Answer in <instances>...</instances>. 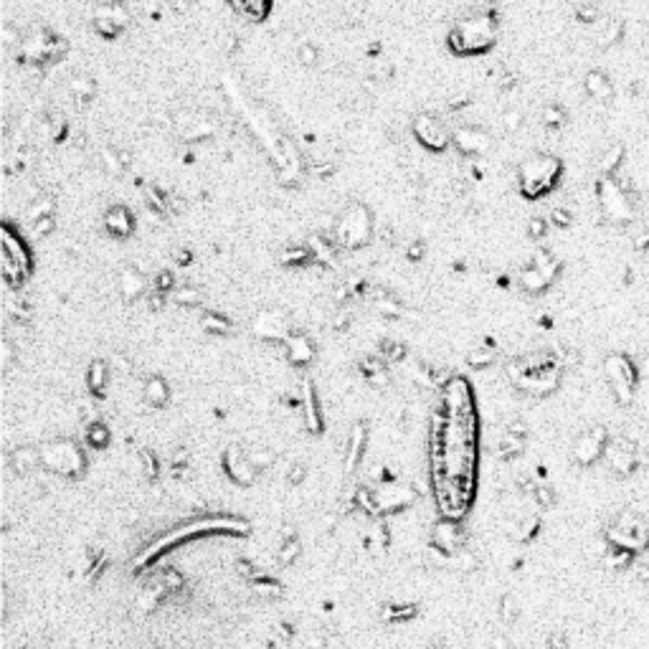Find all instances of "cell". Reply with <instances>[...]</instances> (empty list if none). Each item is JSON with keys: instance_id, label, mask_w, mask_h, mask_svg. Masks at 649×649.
Here are the masks:
<instances>
[{"instance_id": "34", "label": "cell", "mask_w": 649, "mask_h": 649, "mask_svg": "<svg viewBox=\"0 0 649 649\" xmlns=\"http://www.w3.org/2000/svg\"><path fill=\"white\" fill-rule=\"evenodd\" d=\"M54 229H56V221H54V216H43V218H38V221H33V224H31V231H33L36 238L49 236V234H54Z\"/></svg>"}, {"instance_id": "11", "label": "cell", "mask_w": 649, "mask_h": 649, "mask_svg": "<svg viewBox=\"0 0 649 649\" xmlns=\"http://www.w3.org/2000/svg\"><path fill=\"white\" fill-rule=\"evenodd\" d=\"M41 464L56 469V472H63V475H77L79 469H82V464H84V459H82L77 447H71V444H54V447L41 452Z\"/></svg>"}, {"instance_id": "30", "label": "cell", "mask_w": 649, "mask_h": 649, "mask_svg": "<svg viewBox=\"0 0 649 649\" xmlns=\"http://www.w3.org/2000/svg\"><path fill=\"white\" fill-rule=\"evenodd\" d=\"M565 119H568V114H565V109L560 105H548L543 109V125L551 127V130H558V127H563Z\"/></svg>"}, {"instance_id": "9", "label": "cell", "mask_w": 649, "mask_h": 649, "mask_svg": "<svg viewBox=\"0 0 649 649\" xmlns=\"http://www.w3.org/2000/svg\"><path fill=\"white\" fill-rule=\"evenodd\" d=\"M452 145L457 147V153L464 155V158H475V155H484L492 145V137L489 132H484L482 127L477 125H464L454 130Z\"/></svg>"}, {"instance_id": "33", "label": "cell", "mask_w": 649, "mask_h": 649, "mask_svg": "<svg viewBox=\"0 0 649 649\" xmlns=\"http://www.w3.org/2000/svg\"><path fill=\"white\" fill-rule=\"evenodd\" d=\"M203 330H208V333H216V335H226L231 330L229 322L221 317V314H213V312H206L203 314Z\"/></svg>"}, {"instance_id": "29", "label": "cell", "mask_w": 649, "mask_h": 649, "mask_svg": "<svg viewBox=\"0 0 649 649\" xmlns=\"http://www.w3.org/2000/svg\"><path fill=\"white\" fill-rule=\"evenodd\" d=\"M282 261L284 264H305V261H314L312 257V249H310V244L305 246H289V249H284V254H282Z\"/></svg>"}, {"instance_id": "31", "label": "cell", "mask_w": 649, "mask_h": 649, "mask_svg": "<svg viewBox=\"0 0 649 649\" xmlns=\"http://www.w3.org/2000/svg\"><path fill=\"white\" fill-rule=\"evenodd\" d=\"M297 61H300L302 66L312 69V66H317V63H320V49H317L314 43H310V41L300 43V49H297Z\"/></svg>"}, {"instance_id": "23", "label": "cell", "mask_w": 649, "mask_h": 649, "mask_svg": "<svg viewBox=\"0 0 649 649\" xmlns=\"http://www.w3.org/2000/svg\"><path fill=\"white\" fill-rule=\"evenodd\" d=\"M71 94H74L77 102L86 105V102H91V99L97 97V82L91 77H86V74H77V77L71 79Z\"/></svg>"}, {"instance_id": "37", "label": "cell", "mask_w": 649, "mask_h": 649, "mask_svg": "<svg viewBox=\"0 0 649 649\" xmlns=\"http://www.w3.org/2000/svg\"><path fill=\"white\" fill-rule=\"evenodd\" d=\"M576 15H579V21H583V23H596L599 21V8L593 6V3H583V6H579Z\"/></svg>"}, {"instance_id": "43", "label": "cell", "mask_w": 649, "mask_h": 649, "mask_svg": "<svg viewBox=\"0 0 649 649\" xmlns=\"http://www.w3.org/2000/svg\"><path fill=\"white\" fill-rule=\"evenodd\" d=\"M535 497H537V503L543 505V507H551V505L556 503V495H553V489H551V487H545V484L535 487Z\"/></svg>"}, {"instance_id": "26", "label": "cell", "mask_w": 649, "mask_h": 649, "mask_svg": "<svg viewBox=\"0 0 649 649\" xmlns=\"http://www.w3.org/2000/svg\"><path fill=\"white\" fill-rule=\"evenodd\" d=\"M145 401L150 406H162L168 401V385L162 378H150L145 385Z\"/></svg>"}, {"instance_id": "35", "label": "cell", "mask_w": 649, "mask_h": 649, "mask_svg": "<svg viewBox=\"0 0 649 649\" xmlns=\"http://www.w3.org/2000/svg\"><path fill=\"white\" fill-rule=\"evenodd\" d=\"M105 378H107V365L105 363H91L89 368V385L94 388V391H99L102 385H105Z\"/></svg>"}, {"instance_id": "18", "label": "cell", "mask_w": 649, "mask_h": 649, "mask_svg": "<svg viewBox=\"0 0 649 649\" xmlns=\"http://www.w3.org/2000/svg\"><path fill=\"white\" fill-rule=\"evenodd\" d=\"M229 3L234 10H238L252 21H264L272 10V0H229Z\"/></svg>"}, {"instance_id": "45", "label": "cell", "mask_w": 649, "mask_h": 649, "mask_svg": "<svg viewBox=\"0 0 649 649\" xmlns=\"http://www.w3.org/2000/svg\"><path fill=\"white\" fill-rule=\"evenodd\" d=\"M175 300L183 302V305H196V302H198V292H196V289L183 287V289H178V292H175Z\"/></svg>"}, {"instance_id": "8", "label": "cell", "mask_w": 649, "mask_h": 649, "mask_svg": "<svg viewBox=\"0 0 649 649\" xmlns=\"http://www.w3.org/2000/svg\"><path fill=\"white\" fill-rule=\"evenodd\" d=\"M411 132L421 147H426L429 153H444L452 145L454 132L449 130L439 117L434 114H419L411 122Z\"/></svg>"}, {"instance_id": "14", "label": "cell", "mask_w": 649, "mask_h": 649, "mask_svg": "<svg viewBox=\"0 0 649 649\" xmlns=\"http://www.w3.org/2000/svg\"><path fill=\"white\" fill-rule=\"evenodd\" d=\"M583 89H586L588 97L596 99V102H609V99L614 97V84H611V79L599 69L588 71L586 79H583Z\"/></svg>"}, {"instance_id": "5", "label": "cell", "mask_w": 649, "mask_h": 649, "mask_svg": "<svg viewBox=\"0 0 649 649\" xmlns=\"http://www.w3.org/2000/svg\"><path fill=\"white\" fill-rule=\"evenodd\" d=\"M606 378L609 385L614 391L616 401L621 406H629L634 401L636 383H639V368L634 365V360L624 353H614V356L606 358Z\"/></svg>"}, {"instance_id": "25", "label": "cell", "mask_w": 649, "mask_h": 649, "mask_svg": "<svg viewBox=\"0 0 649 649\" xmlns=\"http://www.w3.org/2000/svg\"><path fill=\"white\" fill-rule=\"evenodd\" d=\"M604 563H606L609 568H632V565H634V551L621 548V545H609Z\"/></svg>"}, {"instance_id": "28", "label": "cell", "mask_w": 649, "mask_h": 649, "mask_svg": "<svg viewBox=\"0 0 649 649\" xmlns=\"http://www.w3.org/2000/svg\"><path fill=\"white\" fill-rule=\"evenodd\" d=\"M145 201H147V206H150L153 211H158L160 216H162V213H170V203H168L170 196H165V193H162L158 185H147V188H145Z\"/></svg>"}, {"instance_id": "44", "label": "cell", "mask_w": 649, "mask_h": 649, "mask_svg": "<svg viewBox=\"0 0 649 649\" xmlns=\"http://www.w3.org/2000/svg\"><path fill=\"white\" fill-rule=\"evenodd\" d=\"M632 573H634L636 583L649 586V565L647 563H634V565H632Z\"/></svg>"}, {"instance_id": "42", "label": "cell", "mask_w": 649, "mask_h": 649, "mask_svg": "<svg viewBox=\"0 0 649 649\" xmlns=\"http://www.w3.org/2000/svg\"><path fill=\"white\" fill-rule=\"evenodd\" d=\"M424 257H426V244H421V241H411V244L406 246V259H409V261L416 264V261H421Z\"/></svg>"}, {"instance_id": "10", "label": "cell", "mask_w": 649, "mask_h": 649, "mask_svg": "<svg viewBox=\"0 0 649 649\" xmlns=\"http://www.w3.org/2000/svg\"><path fill=\"white\" fill-rule=\"evenodd\" d=\"M606 452V429L604 426H593L591 432L581 434L576 447H573V459L583 464V467H591L593 461H599Z\"/></svg>"}, {"instance_id": "48", "label": "cell", "mask_w": 649, "mask_h": 649, "mask_svg": "<svg viewBox=\"0 0 649 649\" xmlns=\"http://www.w3.org/2000/svg\"><path fill=\"white\" fill-rule=\"evenodd\" d=\"M297 553H300V545H297V543H289V545H287V553L282 551V560H284V563H292Z\"/></svg>"}, {"instance_id": "6", "label": "cell", "mask_w": 649, "mask_h": 649, "mask_svg": "<svg viewBox=\"0 0 649 649\" xmlns=\"http://www.w3.org/2000/svg\"><path fill=\"white\" fill-rule=\"evenodd\" d=\"M596 193H599L601 211H604V216H606L611 224H629V221H632L634 206L629 201V190L624 188L621 183H616V175L614 178H604V175H601V183H599V188H596Z\"/></svg>"}, {"instance_id": "20", "label": "cell", "mask_w": 649, "mask_h": 649, "mask_svg": "<svg viewBox=\"0 0 649 649\" xmlns=\"http://www.w3.org/2000/svg\"><path fill=\"white\" fill-rule=\"evenodd\" d=\"M94 18H107V21L117 23L119 29L125 31L127 23H130V10H127L119 0H109V3H102V6L97 8V13H94Z\"/></svg>"}, {"instance_id": "16", "label": "cell", "mask_w": 649, "mask_h": 649, "mask_svg": "<svg viewBox=\"0 0 649 649\" xmlns=\"http://www.w3.org/2000/svg\"><path fill=\"white\" fill-rule=\"evenodd\" d=\"M119 289H122V297H125V300H137V297L145 292V277H142L140 269L125 266V269L119 272Z\"/></svg>"}, {"instance_id": "38", "label": "cell", "mask_w": 649, "mask_h": 649, "mask_svg": "<svg viewBox=\"0 0 649 649\" xmlns=\"http://www.w3.org/2000/svg\"><path fill=\"white\" fill-rule=\"evenodd\" d=\"M548 234V221L545 218H530L528 221V236L530 238H543Z\"/></svg>"}, {"instance_id": "15", "label": "cell", "mask_w": 649, "mask_h": 649, "mask_svg": "<svg viewBox=\"0 0 649 649\" xmlns=\"http://www.w3.org/2000/svg\"><path fill=\"white\" fill-rule=\"evenodd\" d=\"M257 333L261 337H266V340H287V335H289V330H287V325H284V320H282L280 314H274V312H264V314H259V320H257Z\"/></svg>"}, {"instance_id": "39", "label": "cell", "mask_w": 649, "mask_h": 649, "mask_svg": "<svg viewBox=\"0 0 649 649\" xmlns=\"http://www.w3.org/2000/svg\"><path fill=\"white\" fill-rule=\"evenodd\" d=\"M503 125H505V130H507V132H515V130H520V125H523V112H520V109H510V112H505Z\"/></svg>"}, {"instance_id": "21", "label": "cell", "mask_w": 649, "mask_h": 649, "mask_svg": "<svg viewBox=\"0 0 649 649\" xmlns=\"http://www.w3.org/2000/svg\"><path fill=\"white\" fill-rule=\"evenodd\" d=\"M621 33H624V23L616 21V18H609V21L599 23V33H596V43L601 49H609L614 43L621 41Z\"/></svg>"}, {"instance_id": "19", "label": "cell", "mask_w": 649, "mask_h": 649, "mask_svg": "<svg viewBox=\"0 0 649 649\" xmlns=\"http://www.w3.org/2000/svg\"><path fill=\"white\" fill-rule=\"evenodd\" d=\"M517 284L523 287L528 294H540V292H545V289H548V284H551V282L545 280V277L537 272L535 266L528 264V266H523V269H520V274H517Z\"/></svg>"}, {"instance_id": "3", "label": "cell", "mask_w": 649, "mask_h": 649, "mask_svg": "<svg viewBox=\"0 0 649 649\" xmlns=\"http://www.w3.org/2000/svg\"><path fill=\"white\" fill-rule=\"evenodd\" d=\"M330 234L340 249H360L373 236V213L365 203H348L333 218Z\"/></svg>"}, {"instance_id": "22", "label": "cell", "mask_w": 649, "mask_h": 649, "mask_svg": "<svg viewBox=\"0 0 649 649\" xmlns=\"http://www.w3.org/2000/svg\"><path fill=\"white\" fill-rule=\"evenodd\" d=\"M533 266H535L537 272L543 274L545 280L548 282H553L556 277H558V272H560V264H558V259L553 257L548 249H537L535 254H533V261H530Z\"/></svg>"}, {"instance_id": "41", "label": "cell", "mask_w": 649, "mask_h": 649, "mask_svg": "<svg viewBox=\"0 0 649 649\" xmlns=\"http://www.w3.org/2000/svg\"><path fill=\"white\" fill-rule=\"evenodd\" d=\"M553 226H560V229H565V226L571 224L573 221V216H571V211L568 208H553L551 211V218H548Z\"/></svg>"}, {"instance_id": "46", "label": "cell", "mask_w": 649, "mask_h": 649, "mask_svg": "<svg viewBox=\"0 0 649 649\" xmlns=\"http://www.w3.org/2000/svg\"><path fill=\"white\" fill-rule=\"evenodd\" d=\"M170 287H173V274L170 272L158 274V280H155V292H168Z\"/></svg>"}, {"instance_id": "1", "label": "cell", "mask_w": 649, "mask_h": 649, "mask_svg": "<svg viewBox=\"0 0 649 649\" xmlns=\"http://www.w3.org/2000/svg\"><path fill=\"white\" fill-rule=\"evenodd\" d=\"M497 18L487 10L482 13H472L467 18L457 21L447 36V46L457 56H480L484 51H489L497 41Z\"/></svg>"}, {"instance_id": "7", "label": "cell", "mask_w": 649, "mask_h": 649, "mask_svg": "<svg viewBox=\"0 0 649 649\" xmlns=\"http://www.w3.org/2000/svg\"><path fill=\"white\" fill-rule=\"evenodd\" d=\"M609 545H621L629 551H647L649 548V523L634 512H621L616 525L606 533Z\"/></svg>"}, {"instance_id": "40", "label": "cell", "mask_w": 649, "mask_h": 649, "mask_svg": "<svg viewBox=\"0 0 649 649\" xmlns=\"http://www.w3.org/2000/svg\"><path fill=\"white\" fill-rule=\"evenodd\" d=\"M385 363H396L398 358H404V348L396 345V342H383V350H381Z\"/></svg>"}, {"instance_id": "32", "label": "cell", "mask_w": 649, "mask_h": 649, "mask_svg": "<svg viewBox=\"0 0 649 649\" xmlns=\"http://www.w3.org/2000/svg\"><path fill=\"white\" fill-rule=\"evenodd\" d=\"M492 360H495V350L489 348V345H480V348H475L467 356V363L472 365V368H484V365H489Z\"/></svg>"}, {"instance_id": "4", "label": "cell", "mask_w": 649, "mask_h": 649, "mask_svg": "<svg viewBox=\"0 0 649 649\" xmlns=\"http://www.w3.org/2000/svg\"><path fill=\"white\" fill-rule=\"evenodd\" d=\"M0 252H3V277H6V282L10 287H21L31 272V257L26 244L21 241V234L10 226V221H6L3 231H0Z\"/></svg>"}, {"instance_id": "17", "label": "cell", "mask_w": 649, "mask_h": 649, "mask_svg": "<svg viewBox=\"0 0 649 649\" xmlns=\"http://www.w3.org/2000/svg\"><path fill=\"white\" fill-rule=\"evenodd\" d=\"M434 545L439 551H457L461 545V533L454 523H439L434 530Z\"/></svg>"}, {"instance_id": "47", "label": "cell", "mask_w": 649, "mask_h": 649, "mask_svg": "<svg viewBox=\"0 0 649 649\" xmlns=\"http://www.w3.org/2000/svg\"><path fill=\"white\" fill-rule=\"evenodd\" d=\"M503 616H505V621H512L517 616V606L512 596H505L503 599Z\"/></svg>"}, {"instance_id": "12", "label": "cell", "mask_w": 649, "mask_h": 649, "mask_svg": "<svg viewBox=\"0 0 649 649\" xmlns=\"http://www.w3.org/2000/svg\"><path fill=\"white\" fill-rule=\"evenodd\" d=\"M105 229L109 236L114 238H127L132 236L135 231V216L130 213V208L127 206H122V203H114V206H109L105 213Z\"/></svg>"}, {"instance_id": "36", "label": "cell", "mask_w": 649, "mask_h": 649, "mask_svg": "<svg viewBox=\"0 0 649 649\" xmlns=\"http://www.w3.org/2000/svg\"><path fill=\"white\" fill-rule=\"evenodd\" d=\"M391 77H393V63L388 61V59H378L376 69H373V79L385 82V79H391Z\"/></svg>"}, {"instance_id": "2", "label": "cell", "mask_w": 649, "mask_h": 649, "mask_svg": "<svg viewBox=\"0 0 649 649\" xmlns=\"http://www.w3.org/2000/svg\"><path fill=\"white\" fill-rule=\"evenodd\" d=\"M560 175H563V165L558 158H553L548 153H535L530 158H525L517 168V188L525 198L537 201V198L548 196L556 185H558Z\"/></svg>"}, {"instance_id": "24", "label": "cell", "mask_w": 649, "mask_h": 649, "mask_svg": "<svg viewBox=\"0 0 649 649\" xmlns=\"http://www.w3.org/2000/svg\"><path fill=\"white\" fill-rule=\"evenodd\" d=\"M621 158H624V145H621V142L609 147L606 153H604V158H601V165H599L601 175H604V178H614V175L619 173Z\"/></svg>"}, {"instance_id": "13", "label": "cell", "mask_w": 649, "mask_h": 649, "mask_svg": "<svg viewBox=\"0 0 649 649\" xmlns=\"http://www.w3.org/2000/svg\"><path fill=\"white\" fill-rule=\"evenodd\" d=\"M282 342H284V353L289 363L307 365L314 358V348H312V342H310V337L300 335V333H289L287 340H282Z\"/></svg>"}, {"instance_id": "27", "label": "cell", "mask_w": 649, "mask_h": 649, "mask_svg": "<svg viewBox=\"0 0 649 649\" xmlns=\"http://www.w3.org/2000/svg\"><path fill=\"white\" fill-rule=\"evenodd\" d=\"M54 211H56V203H54V198H51V196H38L29 206V221L33 224V221H38V218H43V216H54Z\"/></svg>"}]
</instances>
